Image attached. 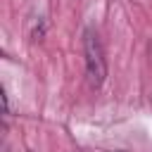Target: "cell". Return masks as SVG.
Instances as JSON below:
<instances>
[{"label": "cell", "instance_id": "obj_1", "mask_svg": "<svg viewBox=\"0 0 152 152\" xmlns=\"http://www.w3.org/2000/svg\"><path fill=\"white\" fill-rule=\"evenodd\" d=\"M83 62H86V76L93 88H100L107 76V59L100 43V36L93 28H86L83 33Z\"/></svg>", "mask_w": 152, "mask_h": 152}]
</instances>
